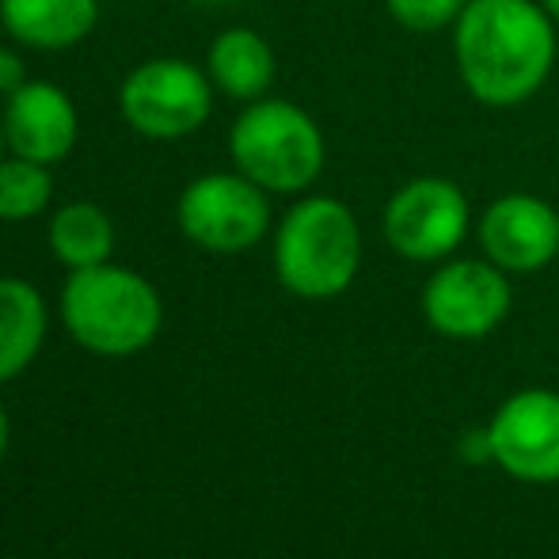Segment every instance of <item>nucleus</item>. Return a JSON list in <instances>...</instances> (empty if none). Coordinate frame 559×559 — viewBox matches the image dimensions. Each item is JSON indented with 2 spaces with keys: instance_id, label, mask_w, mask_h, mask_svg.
Returning <instances> with one entry per match:
<instances>
[{
  "instance_id": "f257e3e1",
  "label": "nucleus",
  "mask_w": 559,
  "mask_h": 559,
  "mask_svg": "<svg viewBox=\"0 0 559 559\" xmlns=\"http://www.w3.org/2000/svg\"><path fill=\"white\" fill-rule=\"evenodd\" d=\"M559 23L540 0H468L453 23V66L476 104L510 111L552 81Z\"/></svg>"
},
{
  "instance_id": "f03ea898",
  "label": "nucleus",
  "mask_w": 559,
  "mask_h": 559,
  "mask_svg": "<svg viewBox=\"0 0 559 559\" xmlns=\"http://www.w3.org/2000/svg\"><path fill=\"white\" fill-rule=\"evenodd\" d=\"M361 266V228L346 202L309 194L294 202L274 233V274L294 297L332 301Z\"/></svg>"
},
{
  "instance_id": "7ed1b4c3",
  "label": "nucleus",
  "mask_w": 559,
  "mask_h": 559,
  "mask_svg": "<svg viewBox=\"0 0 559 559\" xmlns=\"http://www.w3.org/2000/svg\"><path fill=\"white\" fill-rule=\"evenodd\" d=\"M61 320L92 354L126 358L145 350L164 324L160 294L138 271L104 263L73 271L61 289Z\"/></svg>"
},
{
  "instance_id": "20e7f679",
  "label": "nucleus",
  "mask_w": 559,
  "mask_h": 559,
  "mask_svg": "<svg viewBox=\"0 0 559 559\" xmlns=\"http://www.w3.org/2000/svg\"><path fill=\"white\" fill-rule=\"evenodd\" d=\"M236 171L266 194H305L328 164V141L317 118L289 99L263 96L243 104L228 130Z\"/></svg>"
},
{
  "instance_id": "39448f33",
  "label": "nucleus",
  "mask_w": 559,
  "mask_h": 559,
  "mask_svg": "<svg viewBox=\"0 0 559 559\" xmlns=\"http://www.w3.org/2000/svg\"><path fill=\"white\" fill-rule=\"evenodd\" d=\"M214 81L183 58H153L130 69L118 88L126 126L148 141H183L214 115Z\"/></svg>"
},
{
  "instance_id": "423d86ee",
  "label": "nucleus",
  "mask_w": 559,
  "mask_h": 559,
  "mask_svg": "<svg viewBox=\"0 0 559 559\" xmlns=\"http://www.w3.org/2000/svg\"><path fill=\"white\" fill-rule=\"evenodd\" d=\"M176 222L194 248L240 255L271 233V194L240 171H206L183 187Z\"/></svg>"
},
{
  "instance_id": "0eeeda50",
  "label": "nucleus",
  "mask_w": 559,
  "mask_h": 559,
  "mask_svg": "<svg viewBox=\"0 0 559 559\" xmlns=\"http://www.w3.org/2000/svg\"><path fill=\"white\" fill-rule=\"evenodd\" d=\"M384 240L407 263H445L472 228L468 194L445 176H415L389 199Z\"/></svg>"
},
{
  "instance_id": "6e6552de",
  "label": "nucleus",
  "mask_w": 559,
  "mask_h": 559,
  "mask_svg": "<svg viewBox=\"0 0 559 559\" xmlns=\"http://www.w3.org/2000/svg\"><path fill=\"white\" fill-rule=\"evenodd\" d=\"M510 274L491 259H445L423 286V320L445 338H484L510 317Z\"/></svg>"
},
{
  "instance_id": "1a4fd4ad",
  "label": "nucleus",
  "mask_w": 559,
  "mask_h": 559,
  "mask_svg": "<svg viewBox=\"0 0 559 559\" xmlns=\"http://www.w3.org/2000/svg\"><path fill=\"white\" fill-rule=\"evenodd\" d=\"M491 461L522 484H559V396L548 389L514 392L495 412Z\"/></svg>"
},
{
  "instance_id": "9d476101",
  "label": "nucleus",
  "mask_w": 559,
  "mask_h": 559,
  "mask_svg": "<svg viewBox=\"0 0 559 559\" xmlns=\"http://www.w3.org/2000/svg\"><path fill=\"white\" fill-rule=\"evenodd\" d=\"M476 240L507 274H537L559 255V210L540 194H502L479 214Z\"/></svg>"
},
{
  "instance_id": "9b49d317",
  "label": "nucleus",
  "mask_w": 559,
  "mask_h": 559,
  "mask_svg": "<svg viewBox=\"0 0 559 559\" xmlns=\"http://www.w3.org/2000/svg\"><path fill=\"white\" fill-rule=\"evenodd\" d=\"M4 141L8 153L35 164H61L81 138V115L61 84L27 81L4 99Z\"/></svg>"
},
{
  "instance_id": "f8f14e48",
  "label": "nucleus",
  "mask_w": 559,
  "mask_h": 559,
  "mask_svg": "<svg viewBox=\"0 0 559 559\" xmlns=\"http://www.w3.org/2000/svg\"><path fill=\"white\" fill-rule=\"evenodd\" d=\"M0 23L27 50H73L96 31V0H0Z\"/></svg>"
},
{
  "instance_id": "ddd939ff",
  "label": "nucleus",
  "mask_w": 559,
  "mask_h": 559,
  "mask_svg": "<svg viewBox=\"0 0 559 559\" xmlns=\"http://www.w3.org/2000/svg\"><path fill=\"white\" fill-rule=\"evenodd\" d=\"M206 73L214 88L228 96L233 104H255L271 96L274 76H278V58L271 43L251 27H225L210 43Z\"/></svg>"
},
{
  "instance_id": "4468645a",
  "label": "nucleus",
  "mask_w": 559,
  "mask_h": 559,
  "mask_svg": "<svg viewBox=\"0 0 559 559\" xmlns=\"http://www.w3.org/2000/svg\"><path fill=\"white\" fill-rule=\"evenodd\" d=\"M46 338V301L31 282L0 278V381L35 361Z\"/></svg>"
},
{
  "instance_id": "2eb2a0df",
  "label": "nucleus",
  "mask_w": 559,
  "mask_h": 559,
  "mask_svg": "<svg viewBox=\"0 0 559 559\" xmlns=\"http://www.w3.org/2000/svg\"><path fill=\"white\" fill-rule=\"evenodd\" d=\"M50 251L69 271H88V266L111 263L115 225L107 217V210L96 206V202H69V206L53 210Z\"/></svg>"
},
{
  "instance_id": "dca6fc26",
  "label": "nucleus",
  "mask_w": 559,
  "mask_h": 559,
  "mask_svg": "<svg viewBox=\"0 0 559 559\" xmlns=\"http://www.w3.org/2000/svg\"><path fill=\"white\" fill-rule=\"evenodd\" d=\"M53 202V176L46 164L8 153L0 160V222H31Z\"/></svg>"
},
{
  "instance_id": "f3484780",
  "label": "nucleus",
  "mask_w": 559,
  "mask_h": 559,
  "mask_svg": "<svg viewBox=\"0 0 559 559\" xmlns=\"http://www.w3.org/2000/svg\"><path fill=\"white\" fill-rule=\"evenodd\" d=\"M468 0H384L392 23L412 35H438V31H453L461 20Z\"/></svg>"
},
{
  "instance_id": "a211bd4d",
  "label": "nucleus",
  "mask_w": 559,
  "mask_h": 559,
  "mask_svg": "<svg viewBox=\"0 0 559 559\" xmlns=\"http://www.w3.org/2000/svg\"><path fill=\"white\" fill-rule=\"evenodd\" d=\"M27 84V66H23V53L12 46H0V96H12Z\"/></svg>"
},
{
  "instance_id": "6ab92c4d",
  "label": "nucleus",
  "mask_w": 559,
  "mask_h": 559,
  "mask_svg": "<svg viewBox=\"0 0 559 559\" xmlns=\"http://www.w3.org/2000/svg\"><path fill=\"white\" fill-rule=\"evenodd\" d=\"M461 456L464 461H491V435L476 430V435L461 438Z\"/></svg>"
},
{
  "instance_id": "aec40b11",
  "label": "nucleus",
  "mask_w": 559,
  "mask_h": 559,
  "mask_svg": "<svg viewBox=\"0 0 559 559\" xmlns=\"http://www.w3.org/2000/svg\"><path fill=\"white\" fill-rule=\"evenodd\" d=\"M4 453H8V415L0 407V461H4Z\"/></svg>"
},
{
  "instance_id": "412c9836",
  "label": "nucleus",
  "mask_w": 559,
  "mask_h": 559,
  "mask_svg": "<svg viewBox=\"0 0 559 559\" xmlns=\"http://www.w3.org/2000/svg\"><path fill=\"white\" fill-rule=\"evenodd\" d=\"M540 4H545V12L559 23V0H540Z\"/></svg>"
},
{
  "instance_id": "4be33fe9",
  "label": "nucleus",
  "mask_w": 559,
  "mask_h": 559,
  "mask_svg": "<svg viewBox=\"0 0 559 559\" xmlns=\"http://www.w3.org/2000/svg\"><path fill=\"white\" fill-rule=\"evenodd\" d=\"M4 148H8V141H4V118H0V160H4Z\"/></svg>"
},
{
  "instance_id": "5701e85b",
  "label": "nucleus",
  "mask_w": 559,
  "mask_h": 559,
  "mask_svg": "<svg viewBox=\"0 0 559 559\" xmlns=\"http://www.w3.org/2000/svg\"><path fill=\"white\" fill-rule=\"evenodd\" d=\"M199 4H228V0H199Z\"/></svg>"
}]
</instances>
